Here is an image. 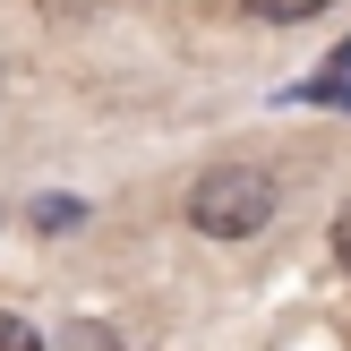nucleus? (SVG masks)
Returning <instances> with one entry per match:
<instances>
[{"label":"nucleus","mask_w":351,"mask_h":351,"mask_svg":"<svg viewBox=\"0 0 351 351\" xmlns=\"http://www.w3.org/2000/svg\"><path fill=\"white\" fill-rule=\"evenodd\" d=\"M77 215H86L77 197H34V232H69Z\"/></svg>","instance_id":"obj_4"},{"label":"nucleus","mask_w":351,"mask_h":351,"mask_svg":"<svg viewBox=\"0 0 351 351\" xmlns=\"http://www.w3.org/2000/svg\"><path fill=\"white\" fill-rule=\"evenodd\" d=\"M326 0H249V17H266V26H300V17H317Z\"/></svg>","instance_id":"obj_3"},{"label":"nucleus","mask_w":351,"mask_h":351,"mask_svg":"<svg viewBox=\"0 0 351 351\" xmlns=\"http://www.w3.org/2000/svg\"><path fill=\"white\" fill-rule=\"evenodd\" d=\"M308 95H317V103H343V112H351V43L335 51V69H317V77H308Z\"/></svg>","instance_id":"obj_2"},{"label":"nucleus","mask_w":351,"mask_h":351,"mask_svg":"<svg viewBox=\"0 0 351 351\" xmlns=\"http://www.w3.org/2000/svg\"><path fill=\"white\" fill-rule=\"evenodd\" d=\"M335 257H343V266H351V206H343V215H335Z\"/></svg>","instance_id":"obj_6"},{"label":"nucleus","mask_w":351,"mask_h":351,"mask_svg":"<svg viewBox=\"0 0 351 351\" xmlns=\"http://www.w3.org/2000/svg\"><path fill=\"white\" fill-rule=\"evenodd\" d=\"M0 351H43V335H34L26 317H9V308H0Z\"/></svg>","instance_id":"obj_5"},{"label":"nucleus","mask_w":351,"mask_h":351,"mask_svg":"<svg viewBox=\"0 0 351 351\" xmlns=\"http://www.w3.org/2000/svg\"><path fill=\"white\" fill-rule=\"evenodd\" d=\"M266 223H274V171L257 163H215L189 189V232L206 240H257Z\"/></svg>","instance_id":"obj_1"}]
</instances>
